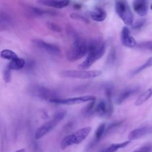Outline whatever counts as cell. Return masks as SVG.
I'll return each mask as SVG.
<instances>
[{"instance_id": "d6a6232c", "label": "cell", "mask_w": 152, "mask_h": 152, "mask_svg": "<svg viewBox=\"0 0 152 152\" xmlns=\"http://www.w3.org/2000/svg\"><path fill=\"white\" fill-rule=\"evenodd\" d=\"M25 65L26 66L27 70V71H30V70H31L33 68V67L34 66V61H28L27 64H26V62Z\"/></svg>"}, {"instance_id": "5bb4252c", "label": "cell", "mask_w": 152, "mask_h": 152, "mask_svg": "<svg viewBox=\"0 0 152 152\" xmlns=\"http://www.w3.org/2000/svg\"><path fill=\"white\" fill-rule=\"evenodd\" d=\"M134 11L140 16L144 17L148 12V4L145 1H134L132 2Z\"/></svg>"}, {"instance_id": "d6986e66", "label": "cell", "mask_w": 152, "mask_h": 152, "mask_svg": "<svg viewBox=\"0 0 152 152\" xmlns=\"http://www.w3.org/2000/svg\"><path fill=\"white\" fill-rule=\"evenodd\" d=\"M152 96V86L141 93L134 103L135 106H140Z\"/></svg>"}, {"instance_id": "4dcf8cb0", "label": "cell", "mask_w": 152, "mask_h": 152, "mask_svg": "<svg viewBox=\"0 0 152 152\" xmlns=\"http://www.w3.org/2000/svg\"><path fill=\"white\" fill-rule=\"evenodd\" d=\"M11 78V70L8 68H7L5 69L4 72V81L7 83H8L10 82Z\"/></svg>"}, {"instance_id": "7a4b0ae2", "label": "cell", "mask_w": 152, "mask_h": 152, "mask_svg": "<svg viewBox=\"0 0 152 152\" xmlns=\"http://www.w3.org/2000/svg\"><path fill=\"white\" fill-rule=\"evenodd\" d=\"M88 43L84 39L74 36L71 46L66 52V58L70 62H75L87 54Z\"/></svg>"}, {"instance_id": "d4e9b609", "label": "cell", "mask_w": 152, "mask_h": 152, "mask_svg": "<svg viewBox=\"0 0 152 152\" xmlns=\"http://www.w3.org/2000/svg\"><path fill=\"white\" fill-rule=\"evenodd\" d=\"M0 56L5 59L12 60L16 58H17V54L12 50L10 49H4L0 53Z\"/></svg>"}, {"instance_id": "8fae6325", "label": "cell", "mask_w": 152, "mask_h": 152, "mask_svg": "<svg viewBox=\"0 0 152 152\" xmlns=\"http://www.w3.org/2000/svg\"><path fill=\"white\" fill-rule=\"evenodd\" d=\"M121 42L123 46L129 48H135L137 44V41L131 35L130 30L126 26L124 27L121 32Z\"/></svg>"}, {"instance_id": "ba28073f", "label": "cell", "mask_w": 152, "mask_h": 152, "mask_svg": "<svg viewBox=\"0 0 152 152\" xmlns=\"http://www.w3.org/2000/svg\"><path fill=\"white\" fill-rule=\"evenodd\" d=\"M96 100V97L93 95H86L79 97H74L71 98L66 99H62V98H56L51 100L50 102L55 103V104H66V105H73L80 104L82 103L89 102L93 100Z\"/></svg>"}, {"instance_id": "7402d4cb", "label": "cell", "mask_w": 152, "mask_h": 152, "mask_svg": "<svg viewBox=\"0 0 152 152\" xmlns=\"http://www.w3.org/2000/svg\"><path fill=\"white\" fill-rule=\"evenodd\" d=\"M96 104V100L89 102V103L83 108L81 112L85 116H90L94 113V109Z\"/></svg>"}, {"instance_id": "8992f818", "label": "cell", "mask_w": 152, "mask_h": 152, "mask_svg": "<svg viewBox=\"0 0 152 152\" xmlns=\"http://www.w3.org/2000/svg\"><path fill=\"white\" fill-rule=\"evenodd\" d=\"M66 111H59L56 113L53 118L48 122L40 126L36 131L34 137L36 139H40L55 127L59 122H61L66 116Z\"/></svg>"}, {"instance_id": "9a60e30c", "label": "cell", "mask_w": 152, "mask_h": 152, "mask_svg": "<svg viewBox=\"0 0 152 152\" xmlns=\"http://www.w3.org/2000/svg\"><path fill=\"white\" fill-rule=\"evenodd\" d=\"M27 12L28 15L34 17H39L45 15H53L56 14V12L54 11L46 10L34 7H28L27 8Z\"/></svg>"}, {"instance_id": "f1b7e54d", "label": "cell", "mask_w": 152, "mask_h": 152, "mask_svg": "<svg viewBox=\"0 0 152 152\" xmlns=\"http://www.w3.org/2000/svg\"><path fill=\"white\" fill-rule=\"evenodd\" d=\"M47 26L50 30H51L53 31H55V32L59 33V32H61L62 31L61 27L59 25H58L57 24H56L55 23H53V22L47 23Z\"/></svg>"}, {"instance_id": "ffe728a7", "label": "cell", "mask_w": 152, "mask_h": 152, "mask_svg": "<svg viewBox=\"0 0 152 152\" xmlns=\"http://www.w3.org/2000/svg\"><path fill=\"white\" fill-rule=\"evenodd\" d=\"M130 142H131V141L128 140V141H125L124 142H120V143L112 144L110 146H109L108 147L106 148L105 149H104V150H102L99 152H115L118 149L124 148L126 146H127L130 143Z\"/></svg>"}, {"instance_id": "836d02e7", "label": "cell", "mask_w": 152, "mask_h": 152, "mask_svg": "<svg viewBox=\"0 0 152 152\" xmlns=\"http://www.w3.org/2000/svg\"><path fill=\"white\" fill-rule=\"evenodd\" d=\"M25 151H26V150L24 148H21V149L17 150L15 152H25Z\"/></svg>"}, {"instance_id": "4316f807", "label": "cell", "mask_w": 152, "mask_h": 152, "mask_svg": "<svg viewBox=\"0 0 152 152\" xmlns=\"http://www.w3.org/2000/svg\"><path fill=\"white\" fill-rule=\"evenodd\" d=\"M113 90V86L110 84H107L104 87V94L106 99V100L108 102H112Z\"/></svg>"}, {"instance_id": "e0dca14e", "label": "cell", "mask_w": 152, "mask_h": 152, "mask_svg": "<svg viewBox=\"0 0 152 152\" xmlns=\"http://www.w3.org/2000/svg\"><path fill=\"white\" fill-rule=\"evenodd\" d=\"M39 3L50 7L55 8H63L67 7L70 2L67 0L65 1H53V0H41L39 1Z\"/></svg>"}, {"instance_id": "52a82bcc", "label": "cell", "mask_w": 152, "mask_h": 152, "mask_svg": "<svg viewBox=\"0 0 152 152\" xmlns=\"http://www.w3.org/2000/svg\"><path fill=\"white\" fill-rule=\"evenodd\" d=\"M30 93L39 99L45 100H49V102L53 99L58 98L57 94L53 90L39 84H33L29 87Z\"/></svg>"}, {"instance_id": "3957f363", "label": "cell", "mask_w": 152, "mask_h": 152, "mask_svg": "<svg viewBox=\"0 0 152 152\" xmlns=\"http://www.w3.org/2000/svg\"><path fill=\"white\" fill-rule=\"evenodd\" d=\"M91 131V128L90 126H87L80 128L76 131L74 133L66 136L61 142V148L65 150L69 146L73 144H80L88 135Z\"/></svg>"}, {"instance_id": "cb8c5ba5", "label": "cell", "mask_w": 152, "mask_h": 152, "mask_svg": "<svg viewBox=\"0 0 152 152\" xmlns=\"http://www.w3.org/2000/svg\"><path fill=\"white\" fill-rule=\"evenodd\" d=\"M151 66H152V56L150 57V58H148L145 63H144L143 64L138 66L134 70H133L131 72V75H135L140 73L142 71H143V70H144V69H147L149 67H151Z\"/></svg>"}, {"instance_id": "1f68e13d", "label": "cell", "mask_w": 152, "mask_h": 152, "mask_svg": "<svg viewBox=\"0 0 152 152\" xmlns=\"http://www.w3.org/2000/svg\"><path fill=\"white\" fill-rule=\"evenodd\" d=\"M151 149V147L150 145H145L136 149L133 152H150Z\"/></svg>"}, {"instance_id": "7c38bea8", "label": "cell", "mask_w": 152, "mask_h": 152, "mask_svg": "<svg viewBox=\"0 0 152 152\" xmlns=\"http://www.w3.org/2000/svg\"><path fill=\"white\" fill-rule=\"evenodd\" d=\"M138 91H139V87L137 86L126 88L125 89L121 91L120 93L118 94V96H117L115 101L116 103L118 105L121 104L126 99H128L129 97L132 96L135 93H137Z\"/></svg>"}, {"instance_id": "277c9868", "label": "cell", "mask_w": 152, "mask_h": 152, "mask_svg": "<svg viewBox=\"0 0 152 152\" xmlns=\"http://www.w3.org/2000/svg\"><path fill=\"white\" fill-rule=\"evenodd\" d=\"M115 11L126 26H132L134 15L127 1H118L115 2Z\"/></svg>"}, {"instance_id": "603a6c76", "label": "cell", "mask_w": 152, "mask_h": 152, "mask_svg": "<svg viewBox=\"0 0 152 152\" xmlns=\"http://www.w3.org/2000/svg\"><path fill=\"white\" fill-rule=\"evenodd\" d=\"M12 19L8 14L4 12H0V27H6L11 24Z\"/></svg>"}, {"instance_id": "f546056e", "label": "cell", "mask_w": 152, "mask_h": 152, "mask_svg": "<svg viewBox=\"0 0 152 152\" xmlns=\"http://www.w3.org/2000/svg\"><path fill=\"white\" fill-rule=\"evenodd\" d=\"M145 23V20L142 18L137 21L135 23H133L132 25V28L134 30H139L140 29Z\"/></svg>"}, {"instance_id": "2e32d148", "label": "cell", "mask_w": 152, "mask_h": 152, "mask_svg": "<svg viewBox=\"0 0 152 152\" xmlns=\"http://www.w3.org/2000/svg\"><path fill=\"white\" fill-rule=\"evenodd\" d=\"M88 15L93 20L97 22L104 21L107 16L106 11L103 8L99 7L89 11Z\"/></svg>"}, {"instance_id": "484cf974", "label": "cell", "mask_w": 152, "mask_h": 152, "mask_svg": "<svg viewBox=\"0 0 152 152\" xmlns=\"http://www.w3.org/2000/svg\"><path fill=\"white\" fill-rule=\"evenodd\" d=\"M136 48L141 50L152 52V40L140 42L137 44Z\"/></svg>"}, {"instance_id": "5b68a950", "label": "cell", "mask_w": 152, "mask_h": 152, "mask_svg": "<svg viewBox=\"0 0 152 152\" xmlns=\"http://www.w3.org/2000/svg\"><path fill=\"white\" fill-rule=\"evenodd\" d=\"M102 74L100 70H77L68 69L61 71L59 75L62 77L78 78V79H91L99 77Z\"/></svg>"}, {"instance_id": "9c48e42d", "label": "cell", "mask_w": 152, "mask_h": 152, "mask_svg": "<svg viewBox=\"0 0 152 152\" xmlns=\"http://www.w3.org/2000/svg\"><path fill=\"white\" fill-rule=\"evenodd\" d=\"M32 43L36 47L42 50H43L50 55L58 56L61 53V49L56 45L46 42L45 41L39 39H32Z\"/></svg>"}, {"instance_id": "44dd1931", "label": "cell", "mask_w": 152, "mask_h": 152, "mask_svg": "<svg viewBox=\"0 0 152 152\" xmlns=\"http://www.w3.org/2000/svg\"><path fill=\"white\" fill-rule=\"evenodd\" d=\"M106 124L103 123L101 124L96 129L94 134V139L93 143H96L101 140V138L104 136V132L106 129Z\"/></svg>"}, {"instance_id": "83f0119b", "label": "cell", "mask_w": 152, "mask_h": 152, "mask_svg": "<svg viewBox=\"0 0 152 152\" xmlns=\"http://www.w3.org/2000/svg\"><path fill=\"white\" fill-rule=\"evenodd\" d=\"M70 17L74 20H79L81 21L82 22L86 23H89V20H88V18H87L86 17H85L84 16L79 14H77V13H72L70 15Z\"/></svg>"}, {"instance_id": "e575fe53", "label": "cell", "mask_w": 152, "mask_h": 152, "mask_svg": "<svg viewBox=\"0 0 152 152\" xmlns=\"http://www.w3.org/2000/svg\"><path fill=\"white\" fill-rule=\"evenodd\" d=\"M150 9L151 10V11H152V4H151V5H150Z\"/></svg>"}, {"instance_id": "6da1fadb", "label": "cell", "mask_w": 152, "mask_h": 152, "mask_svg": "<svg viewBox=\"0 0 152 152\" xmlns=\"http://www.w3.org/2000/svg\"><path fill=\"white\" fill-rule=\"evenodd\" d=\"M88 43V52L86 59L78 65L81 70H86L99 60L105 53L106 43L100 40H91Z\"/></svg>"}, {"instance_id": "ac0fdd59", "label": "cell", "mask_w": 152, "mask_h": 152, "mask_svg": "<svg viewBox=\"0 0 152 152\" xmlns=\"http://www.w3.org/2000/svg\"><path fill=\"white\" fill-rule=\"evenodd\" d=\"M26 61L23 58L18 57L12 59L10 62L7 66V68L10 70H19L25 66Z\"/></svg>"}, {"instance_id": "30bf717a", "label": "cell", "mask_w": 152, "mask_h": 152, "mask_svg": "<svg viewBox=\"0 0 152 152\" xmlns=\"http://www.w3.org/2000/svg\"><path fill=\"white\" fill-rule=\"evenodd\" d=\"M94 113L102 117H109L113 113V106L112 102H108L104 99H100L95 104Z\"/></svg>"}, {"instance_id": "4fadbf2b", "label": "cell", "mask_w": 152, "mask_h": 152, "mask_svg": "<svg viewBox=\"0 0 152 152\" xmlns=\"http://www.w3.org/2000/svg\"><path fill=\"white\" fill-rule=\"evenodd\" d=\"M152 134V126H144L134 129L128 134L129 141L140 138L147 134Z\"/></svg>"}]
</instances>
